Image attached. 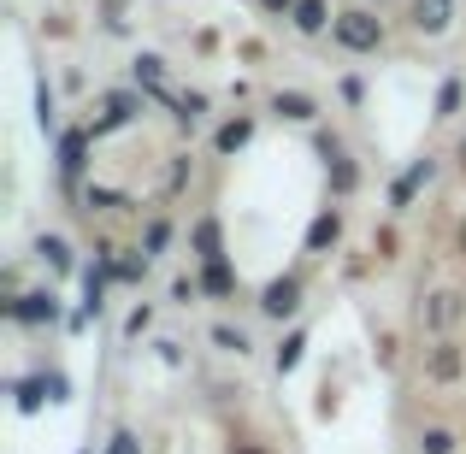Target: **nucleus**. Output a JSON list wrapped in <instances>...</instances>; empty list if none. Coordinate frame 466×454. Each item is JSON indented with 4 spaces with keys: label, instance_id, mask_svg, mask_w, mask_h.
Masks as SVG:
<instances>
[{
    "label": "nucleus",
    "instance_id": "0eeeda50",
    "mask_svg": "<svg viewBox=\"0 0 466 454\" xmlns=\"http://www.w3.org/2000/svg\"><path fill=\"white\" fill-rule=\"evenodd\" d=\"M431 177H437V154H420V159H408V166L390 177V195H384V207L390 213H408L413 201H420V189H431Z\"/></svg>",
    "mask_w": 466,
    "mask_h": 454
},
{
    "label": "nucleus",
    "instance_id": "ea45409f",
    "mask_svg": "<svg viewBox=\"0 0 466 454\" xmlns=\"http://www.w3.org/2000/svg\"><path fill=\"white\" fill-rule=\"evenodd\" d=\"M225 454H266V449H260V443H248V437H230Z\"/></svg>",
    "mask_w": 466,
    "mask_h": 454
},
{
    "label": "nucleus",
    "instance_id": "ddd939ff",
    "mask_svg": "<svg viewBox=\"0 0 466 454\" xmlns=\"http://www.w3.org/2000/svg\"><path fill=\"white\" fill-rule=\"evenodd\" d=\"M189 254H195V266L225 260V218H218V213H201L189 225Z\"/></svg>",
    "mask_w": 466,
    "mask_h": 454
},
{
    "label": "nucleus",
    "instance_id": "423d86ee",
    "mask_svg": "<svg viewBox=\"0 0 466 454\" xmlns=\"http://www.w3.org/2000/svg\"><path fill=\"white\" fill-rule=\"evenodd\" d=\"M342 237H349V213H342L337 201L319 207V213L308 218V237H301V254L308 260H330V254L342 248Z\"/></svg>",
    "mask_w": 466,
    "mask_h": 454
},
{
    "label": "nucleus",
    "instance_id": "20e7f679",
    "mask_svg": "<svg viewBox=\"0 0 466 454\" xmlns=\"http://www.w3.org/2000/svg\"><path fill=\"white\" fill-rule=\"evenodd\" d=\"M301 272H278V277H266L260 284V296H254V313L266 318V325H296L301 318Z\"/></svg>",
    "mask_w": 466,
    "mask_h": 454
},
{
    "label": "nucleus",
    "instance_id": "58836bf2",
    "mask_svg": "<svg viewBox=\"0 0 466 454\" xmlns=\"http://www.w3.org/2000/svg\"><path fill=\"white\" fill-rule=\"evenodd\" d=\"M254 6H260V12H266V18H284V24H289V12H296V6H301V0H254Z\"/></svg>",
    "mask_w": 466,
    "mask_h": 454
},
{
    "label": "nucleus",
    "instance_id": "4468645a",
    "mask_svg": "<svg viewBox=\"0 0 466 454\" xmlns=\"http://www.w3.org/2000/svg\"><path fill=\"white\" fill-rule=\"evenodd\" d=\"M455 6H461V0H413V6H408V24L437 42V35L455 30Z\"/></svg>",
    "mask_w": 466,
    "mask_h": 454
},
{
    "label": "nucleus",
    "instance_id": "a211bd4d",
    "mask_svg": "<svg viewBox=\"0 0 466 454\" xmlns=\"http://www.w3.org/2000/svg\"><path fill=\"white\" fill-rule=\"evenodd\" d=\"M301 360H308V325H289L272 348V372L289 378V372H301Z\"/></svg>",
    "mask_w": 466,
    "mask_h": 454
},
{
    "label": "nucleus",
    "instance_id": "7c9ffc66",
    "mask_svg": "<svg viewBox=\"0 0 466 454\" xmlns=\"http://www.w3.org/2000/svg\"><path fill=\"white\" fill-rule=\"evenodd\" d=\"M101 454H148V443H142V431H137V425H118V431L101 443Z\"/></svg>",
    "mask_w": 466,
    "mask_h": 454
},
{
    "label": "nucleus",
    "instance_id": "c9c22d12",
    "mask_svg": "<svg viewBox=\"0 0 466 454\" xmlns=\"http://www.w3.org/2000/svg\"><path fill=\"white\" fill-rule=\"evenodd\" d=\"M189 177H195V166H189V154H177V159H171V171H166V189H171V195H177V189H183V183H189Z\"/></svg>",
    "mask_w": 466,
    "mask_h": 454
},
{
    "label": "nucleus",
    "instance_id": "79ce46f5",
    "mask_svg": "<svg viewBox=\"0 0 466 454\" xmlns=\"http://www.w3.org/2000/svg\"><path fill=\"white\" fill-rule=\"evenodd\" d=\"M455 242H461V254H466V218H461V230H455Z\"/></svg>",
    "mask_w": 466,
    "mask_h": 454
},
{
    "label": "nucleus",
    "instance_id": "f3484780",
    "mask_svg": "<svg viewBox=\"0 0 466 454\" xmlns=\"http://www.w3.org/2000/svg\"><path fill=\"white\" fill-rule=\"evenodd\" d=\"M201 296L207 301H237V289H242V277H237V266H230V254L225 260H213V266H201Z\"/></svg>",
    "mask_w": 466,
    "mask_h": 454
},
{
    "label": "nucleus",
    "instance_id": "37998d69",
    "mask_svg": "<svg viewBox=\"0 0 466 454\" xmlns=\"http://www.w3.org/2000/svg\"><path fill=\"white\" fill-rule=\"evenodd\" d=\"M77 454H101V443H83V449H77Z\"/></svg>",
    "mask_w": 466,
    "mask_h": 454
},
{
    "label": "nucleus",
    "instance_id": "aec40b11",
    "mask_svg": "<svg viewBox=\"0 0 466 454\" xmlns=\"http://www.w3.org/2000/svg\"><path fill=\"white\" fill-rule=\"evenodd\" d=\"M461 318V296L455 289H437V296H425V307H420V325L425 330H437V342H443V330Z\"/></svg>",
    "mask_w": 466,
    "mask_h": 454
},
{
    "label": "nucleus",
    "instance_id": "473e14b6",
    "mask_svg": "<svg viewBox=\"0 0 466 454\" xmlns=\"http://www.w3.org/2000/svg\"><path fill=\"white\" fill-rule=\"evenodd\" d=\"M101 30H106V35H130V18H125V0H106V6H101Z\"/></svg>",
    "mask_w": 466,
    "mask_h": 454
},
{
    "label": "nucleus",
    "instance_id": "39448f33",
    "mask_svg": "<svg viewBox=\"0 0 466 454\" xmlns=\"http://www.w3.org/2000/svg\"><path fill=\"white\" fill-rule=\"evenodd\" d=\"M142 113H148V95H142V89H113L101 101V118H89V136L106 142V136H118V130H130Z\"/></svg>",
    "mask_w": 466,
    "mask_h": 454
},
{
    "label": "nucleus",
    "instance_id": "c756f323",
    "mask_svg": "<svg viewBox=\"0 0 466 454\" xmlns=\"http://www.w3.org/2000/svg\"><path fill=\"white\" fill-rule=\"evenodd\" d=\"M148 330H154V301H137V307L125 313V348H137Z\"/></svg>",
    "mask_w": 466,
    "mask_h": 454
},
{
    "label": "nucleus",
    "instance_id": "2eb2a0df",
    "mask_svg": "<svg viewBox=\"0 0 466 454\" xmlns=\"http://www.w3.org/2000/svg\"><path fill=\"white\" fill-rule=\"evenodd\" d=\"M12 408L24 413V419H35V413H47L54 408V389H47V372H24V378H12Z\"/></svg>",
    "mask_w": 466,
    "mask_h": 454
},
{
    "label": "nucleus",
    "instance_id": "1a4fd4ad",
    "mask_svg": "<svg viewBox=\"0 0 466 454\" xmlns=\"http://www.w3.org/2000/svg\"><path fill=\"white\" fill-rule=\"evenodd\" d=\"M266 113H272L278 125L319 130V118H325V106H319V95H308V89H272V95H266Z\"/></svg>",
    "mask_w": 466,
    "mask_h": 454
},
{
    "label": "nucleus",
    "instance_id": "6ab92c4d",
    "mask_svg": "<svg viewBox=\"0 0 466 454\" xmlns=\"http://www.w3.org/2000/svg\"><path fill=\"white\" fill-rule=\"evenodd\" d=\"M171 118H177V130L189 136L195 125H207V118H213V95H207V89H177V101H171Z\"/></svg>",
    "mask_w": 466,
    "mask_h": 454
},
{
    "label": "nucleus",
    "instance_id": "393cba45",
    "mask_svg": "<svg viewBox=\"0 0 466 454\" xmlns=\"http://www.w3.org/2000/svg\"><path fill=\"white\" fill-rule=\"evenodd\" d=\"M83 213H142L125 189H106V183H89L83 189Z\"/></svg>",
    "mask_w": 466,
    "mask_h": 454
},
{
    "label": "nucleus",
    "instance_id": "f257e3e1",
    "mask_svg": "<svg viewBox=\"0 0 466 454\" xmlns=\"http://www.w3.org/2000/svg\"><path fill=\"white\" fill-rule=\"evenodd\" d=\"M6 325L18 330H54V325H71L66 318V301H59L54 284H35V289H18V296H6Z\"/></svg>",
    "mask_w": 466,
    "mask_h": 454
},
{
    "label": "nucleus",
    "instance_id": "9d476101",
    "mask_svg": "<svg viewBox=\"0 0 466 454\" xmlns=\"http://www.w3.org/2000/svg\"><path fill=\"white\" fill-rule=\"evenodd\" d=\"M466 378V348L455 337H443V342H431L425 348V384H437V389H455Z\"/></svg>",
    "mask_w": 466,
    "mask_h": 454
},
{
    "label": "nucleus",
    "instance_id": "5701e85b",
    "mask_svg": "<svg viewBox=\"0 0 466 454\" xmlns=\"http://www.w3.org/2000/svg\"><path fill=\"white\" fill-rule=\"evenodd\" d=\"M35 130H42V136H59V89L54 83H47V71H35Z\"/></svg>",
    "mask_w": 466,
    "mask_h": 454
},
{
    "label": "nucleus",
    "instance_id": "f704fd0d",
    "mask_svg": "<svg viewBox=\"0 0 466 454\" xmlns=\"http://www.w3.org/2000/svg\"><path fill=\"white\" fill-rule=\"evenodd\" d=\"M313 148H319V159H325V166H330L337 154H349V148H342V136H337V130H313Z\"/></svg>",
    "mask_w": 466,
    "mask_h": 454
},
{
    "label": "nucleus",
    "instance_id": "412c9836",
    "mask_svg": "<svg viewBox=\"0 0 466 454\" xmlns=\"http://www.w3.org/2000/svg\"><path fill=\"white\" fill-rule=\"evenodd\" d=\"M330 24H337V12H330V0H301L296 12H289V30L296 35H330Z\"/></svg>",
    "mask_w": 466,
    "mask_h": 454
},
{
    "label": "nucleus",
    "instance_id": "4be33fe9",
    "mask_svg": "<svg viewBox=\"0 0 466 454\" xmlns=\"http://www.w3.org/2000/svg\"><path fill=\"white\" fill-rule=\"evenodd\" d=\"M466 106V77L461 71H449L443 83H437V101H431V125H455Z\"/></svg>",
    "mask_w": 466,
    "mask_h": 454
},
{
    "label": "nucleus",
    "instance_id": "a878e982",
    "mask_svg": "<svg viewBox=\"0 0 466 454\" xmlns=\"http://www.w3.org/2000/svg\"><path fill=\"white\" fill-rule=\"evenodd\" d=\"M207 337H213V348H218V354H237V360H248V354H254V337H248L242 325H230V318H218Z\"/></svg>",
    "mask_w": 466,
    "mask_h": 454
},
{
    "label": "nucleus",
    "instance_id": "cd10ccee",
    "mask_svg": "<svg viewBox=\"0 0 466 454\" xmlns=\"http://www.w3.org/2000/svg\"><path fill=\"white\" fill-rule=\"evenodd\" d=\"M413 449H420V454H461V431H455V425H420Z\"/></svg>",
    "mask_w": 466,
    "mask_h": 454
},
{
    "label": "nucleus",
    "instance_id": "4c0bfd02",
    "mask_svg": "<svg viewBox=\"0 0 466 454\" xmlns=\"http://www.w3.org/2000/svg\"><path fill=\"white\" fill-rule=\"evenodd\" d=\"M337 95H342V106H366V77H342Z\"/></svg>",
    "mask_w": 466,
    "mask_h": 454
},
{
    "label": "nucleus",
    "instance_id": "72a5a7b5",
    "mask_svg": "<svg viewBox=\"0 0 466 454\" xmlns=\"http://www.w3.org/2000/svg\"><path fill=\"white\" fill-rule=\"evenodd\" d=\"M148 348H154V360H159V366H171V372L183 366V342H177V337H154Z\"/></svg>",
    "mask_w": 466,
    "mask_h": 454
},
{
    "label": "nucleus",
    "instance_id": "e433bc0d",
    "mask_svg": "<svg viewBox=\"0 0 466 454\" xmlns=\"http://www.w3.org/2000/svg\"><path fill=\"white\" fill-rule=\"evenodd\" d=\"M42 372H47V389H54V408H66L71 401V378L59 372V366H42Z\"/></svg>",
    "mask_w": 466,
    "mask_h": 454
},
{
    "label": "nucleus",
    "instance_id": "9b49d317",
    "mask_svg": "<svg viewBox=\"0 0 466 454\" xmlns=\"http://www.w3.org/2000/svg\"><path fill=\"white\" fill-rule=\"evenodd\" d=\"M260 136V118L254 113H230V118H218V130H213V159H237V154H248V142Z\"/></svg>",
    "mask_w": 466,
    "mask_h": 454
},
{
    "label": "nucleus",
    "instance_id": "bb28decb",
    "mask_svg": "<svg viewBox=\"0 0 466 454\" xmlns=\"http://www.w3.org/2000/svg\"><path fill=\"white\" fill-rule=\"evenodd\" d=\"M142 277H148V254H142V248H118L113 254V284L142 289Z\"/></svg>",
    "mask_w": 466,
    "mask_h": 454
},
{
    "label": "nucleus",
    "instance_id": "c85d7f7f",
    "mask_svg": "<svg viewBox=\"0 0 466 454\" xmlns=\"http://www.w3.org/2000/svg\"><path fill=\"white\" fill-rule=\"evenodd\" d=\"M137 248L148 254V260H159V254L171 248V218H159V213H154L148 225H142V242H137Z\"/></svg>",
    "mask_w": 466,
    "mask_h": 454
},
{
    "label": "nucleus",
    "instance_id": "b1692460",
    "mask_svg": "<svg viewBox=\"0 0 466 454\" xmlns=\"http://www.w3.org/2000/svg\"><path fill=\"white\" fill-rule=\"evenodd\" d=\"M325 183H330V201L342 207L354 189H360V159H354V154H337V159L325 166Z\"/></svg>",
    "mask_w": 466,
    "mask_h": 454
},
{
    "label": "nucleus",
    "instance_id": "f8f14e48",
    "mask_svg": "<svg viewBox=\"0 0 466 454\" xmlns=\"http://www.w3.org/2000/svg\"><path fill=\"white\" fill-rule=\"evenodd\" d=\"M106 284H113V277H106V266L95 260L89 272H83V301H77V313H71V330H89L95 318L106 313Z\"/></svg>",
    "mask_w": 466,
    "mask_h": 454
},
{
    "label": "nucleus",
    "instance_id": "f03ea898",
    "mask_svg": "<svg viewBox=\"0 0 466 454\" xmlns=\"http://www.w3.org/2000/svg\"><path fill=\"white\" fill-rule=\"evenodd\" d=\"M384 18H378L372 6H342L337 12V24H330V47L337 54H354V59H366V54H378L384 47Z\"/></svg>",
    "mask_w": 466,
    "mask_h": 454
},
{
    "label": "nucleus",
    "instance_id": "7ed1b4c3",
    "mask_svg": "<svg viewBox=\"0 0 466 454\" xmlns=\"http://www.w3.org/2000/svg\"><path fill=\"white\" fill-rule=\"evenodd\" d=\"M89 159H95V136H89V125H66L54 136V166H59V183L66 189H89Z\"/></svg>",
    "mask_w": 466,
    "mask_h": 454
},
{
    "label": "nucleus",
    "instance_id": "6e6552de",
    "mask_svg": "<svg viewBox=\"0 0 466 454\" xmlns=\"http://www.w3.org/2000/svg\"><path fill=\"white\" fill-rule=\"evenodd\" d=\"M130 89H142L148 101H177V89H171V59L154 54V47H142L137 59H130Z\"/></svg>",
    "mask_w": 466,
    "mask_h": 454
},
{
    "label": "nucleus",
    "instance_id": "a19ab883",
    "mask_svg": "<svg viewBox=\"0 0 466 454\" xmlns=\"http://www.w3.org/2000/svg\"><path fill=\"white\" fill-rule=\"evenodd\" d=\"M455 166H461V171H466V136H461V142H455Z\"/></svg>",
    "mask_w": 466,
    "mask_h": 454
},
{
    "label": "nucleus",
    "instance_id": "2f4dec72",
    "mask_svg": "<svg viewBox=\"0 0 466 454\" xmlns=\"http://www.w3.org/2000/svg\"><path fill=\"white\" fill-rule=\"evenodd\" d=\"M166 296H171V307H195V301H201V277L177 272V277H171V289H166Z\"/></svg>",
    "mask_w": 466,
    "mask_h": 454
},
{
    "label": "nucleus",
    "instance_id": "c03bdc74",
    "mask_svg": "<svg viewBox=\"0 0 466 454\" xmlns=\"http://www.w3.org/2000/svg\"><path fill=\"white\" fill-rule=\"evenodd\" d=\"M461 6H466V0H461Z\"/></svg>",
    "mask_w": 466,
    "mask_h": 454
},
{
    "label": "nucleus",
    "instance_id": "dca6fc26",
    "mask_svg": "<svg viewBox=\"0 0 466 454\" xmlns=\"http://www.w3.org/2000/svg\"><path fill=\"white\" fill-rule=\"evenodd\" d=\"M30 254L47 266V277H71V272H77V254H71V242L59 237V230H42V237L30 242Z\"/></svg>",
    "mask_w": 466,
    "mask_h": 454
}]
</instances>
